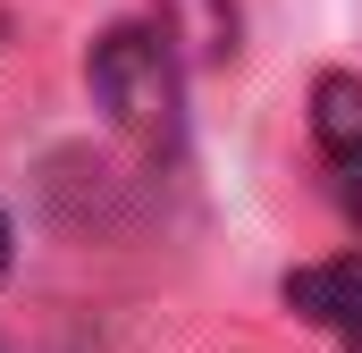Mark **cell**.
Here are the masks:
<instances>
[{
    "mask_svg": "<svg viewBox=\"0 0 362 353\" xmlns=\"http://www.w3.org/2000/svg\"><path fill=\"white\" fill-rule=\"evenodd\" d=\"M85 76H93V101L110 109L118 135H135L152 152H169L185 135V76H177V51L152 25H110L93 42Z\"/></svg>",
    "mask_w": 362,
    "mask_h": 353,
    "instance_id": "obj_1",
    "label": "cell"
},
{
    "mask_svg": "<svg viewBox=\"0 0 362 353\" xmlns=\"http://www.w3.org/2000/svg\"><path fill=\"white\" fill-rule=\"evenodd\" d=\"M286 311H303L312 328H329V337H346L362 345V253L346 261H312V269H286Z\"/></svg>",
    "mask_w": 362,
    "mask_h": 353,
    "instance_id": "obj_2",
    "label": "cell"
},
{
    "mask_svg": "<svg viewBox=\"0 0 362 353\" xmlns=\"http://www.w3.org/2000/svg\"><path fill=\"white\" fill-rule=\"evenodd\" d=\"M312 135L337 169L362 160V76H320L312 85Z\"/></svg>",
    "mask_w": 362,
    "mask_h": 353,
    "instance_id": "obj_3",
    "label": "cell"
},
{
    "mask_svg": "<svg viewBox=\"0 0 362 353\" xmlns=\"http://www.w3.org/2000/svg\"><path fill=\"white\" fill-rule=\"evenodd\" d=\"M152 34L169 51H236V8L228 0H169Z\"/></svg>",
    "mask_w": 362,
    "mask_h": 353,
    "instance_id": "obj_4",
    "label": "cell"
},
{
    "mask_svg": "<svg viewBox=\"0 0 362 353\" xmlns=\"http://www.w3.org/2000/svg\"><path fill=\"white\" fill-rule=\"evenodd\" d=\"M346 210L362 219V160H346Z\"/></svg>",
    "mask_w": 362,
    "mask_h": 353,
    "instance_id": "obj_5",
    "label": "cell"
},
{
    "mask_svg": "<svg viewBox=\"0 0 362 353\" xmlns=\"http://www.w3.org/2000/svg\"><path fill=\"white\" fill-rule=\"evenodd\" d=\"M0 269H8V219H0Z\"/></svg>",
    "mask_w": 362,
    "mask_h": 353,
    "instance_id": "obj_6",
    "label": "cell"
},
{
    "mask_svg": "<svg viewBox=\"0 0 362 353\" xmlns=\"http://www.w3.org/2000/svg\"><path fill=\"white\" fill-rule=\"evenodd\" d=\"M354 353H362V345H354Z\"/></svg>",
    "mask_w": 362,
    "mask_h": 353,
    "instance_id": "obj_7",
    "label": "cell"
}]
</instances>
